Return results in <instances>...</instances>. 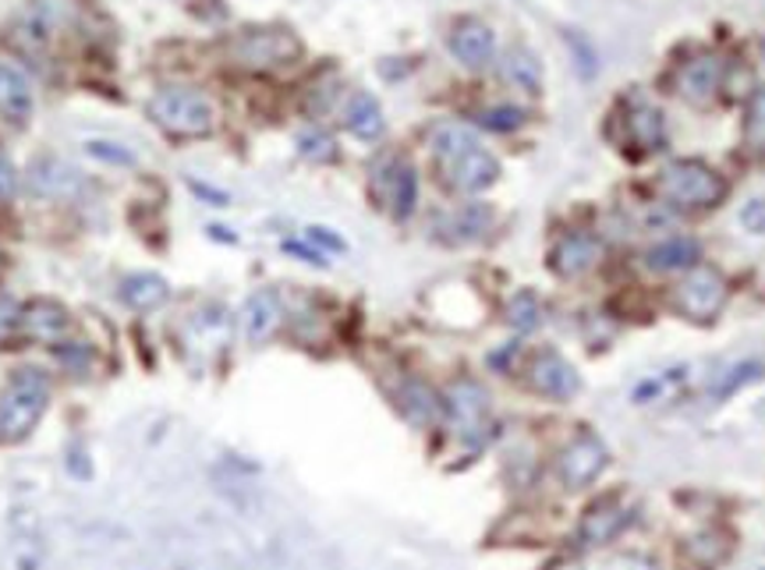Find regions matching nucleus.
<instances>
[{"label": "nucleus", "instance_id": "f257e3e1", "mask_svg": "<svg viewBox=\"0 0 765 570\" xmlns=\"http://www.w3.org/2000/svg\"><path fill=\"white\" fill-rule=\"evenodd\" d=\"M656 189L673 206L705 209V206H720L723 203L726 181L702 160H677L670 166H662Z\"/></svg>", "mask_w": 765, "mask_h": 570}, {"label": "nucleus", "instance_id": "f03ea898", "mask_svg": "<svg viewBox=\"0 0 765 570\" xmlns=\"http://www.w3.org/2000/svg\"><path fill=\"white\" fill-rule=\"evenodd\" d=\"M50 400V383L40 368H22L19 376L11 379V387L0 397V435L4 440H22L46 411Z\"/></svg>", "mask_w": 765, "mask_h": 570}, {"label": "nucleus", "instance_id": "7ed1b4c3", "mask_svg": "<svg viewBox=\"0 0 765 570\" xmlns=\"http://www.w3.org/2000/svg\"><path fill=\"white\" fill-rule=\"evenodd\" d=\"M149 117L170 136H206L213 131V104L199 89L167 86L149 99Z\"/></svg>", "mask_w": 765, "mask_h": 570}, {"label": "nucleus", "instance_id": "20e7f679", "mask_svg": "<svg viewBox=\"0 0 765 570\" xmlns=\"http://www.w3.org/2000/svg\"><path fill=\"white\" fill-rule=\"evenodd\" d=\"M301 57V40L291 29H245L231 40V61L245 72H274Z\"/></svg>", "mask_w": 765, "mask_h": 570}, {"label": "nucleus", "instance_id": "39448f33", "mask_svg": "<svg viewBox=\"0 0 765 570\" xmlns=\"http://www.w3.org/2000/svg\"><path fill=\"white\" fill-rule=\"evenodd\" d=\"M723 301H726V280L723 273L709 270V266L688 270V277L680 280V288H677V305L694 323L712 320V315L723 309Z\"/></svg>", "mask_w": 765, "mask_h": 570}, {"label": "nucleus", "instance_id": "423d86ee", "mask_svg": "<svg viewBox=\"0 0 765 570\" xmlns=\"http://www.w3.org/2000/svg\"><path fill=\"white\" fill-rule=\"evenodd\" d=\"M606 464H609V454H606L603 440H595V435H577L574 443L564 447V454L556 461L560 482H564L567 490H585V485H592L606 472Z\"/></svg>", "mask_w": 765, "mask_h": 570}, {"label": "nucleus", "instance_id": "0eeeda50", "mask_svg": "<svg viewBox=\"0 0 765 570\" xmlns=\"http://www.w3.org/2000/svg\"><path fill=\"white\" fill-rule=\"evenodd\" d=\"M376 195L397 221H407L418 203V174L407 160H383L376 166Z\"/></svg>", "mask_w": 765, "mask_h": 570}, {"label": "nucleus", "instance_id": "6e6552de", "mask_svg": "<svg viewBox=\"0 0 765 570\" xmlns=\"http://www.w3.org/2000/svg\"><path fill=\"white\" fill-rule=\"evenodd\" d=\"M447 415H450L454 429L461 432L465 440H475V435L486 429L489 394L475 379H457L454 387L447 390Z\"/></svg>", "mask_w": 765, "mask_h": 570}, {"label": "nucleus", "instance_id": "1a4fd4ad", "mask_svg": "<svg viewBox=\"0 0 765 570\" xmlns=\"http://www.w3.org/2000/svg\"><path fill=\"white\" fill-rule=\"evenodd\" d=\"M439 166H444V178H447L450 189L468 192V195L486 192L489 184H497V178H500V160L492 157V153H486L482 146H475V149H468V153L457 157V160L439 163Z\"/></svg>", "mask_w": 765, "mask_h": 570}, {"label": "nucleus", "instance_id": "9d476101", "mask_svg": "<svg viewBox=\"0 0 765 570\" xmlns=\"http://www.w3.org/2000/svg\"><path fill=\"white\" fill-rule=\"evenodd\" d=\"M599 238H592L585 230H567L550 251V266L556 277L574 280V277H585L595 262H599Z\"/></svg>", "mask_w": 765, "mask_h": 570}, {"label": "nucleus", "instance_id": "9b49d317", "mask_svg": "<svg viewBox=\"0 0 765 570\" xmlns=\"http://www.w3.org/2000/svg\"><path fill=\"white\" fill-rule=\"evenodd\" d=\"M720 86H723V61L712 57V54L688 61L684 68H680V75H677V93H680V99H688L691 107L712 104L716 93H720Z\"/></svg>", "mask_w": 765, "mask_h": 570}, {"label": "nucleus", "instance_id": "f8f14e48", "mask_svg": "<svg viewBox=\"0 0 765 570\" xmlns=\"http://www.w3.org/2000/svg\"><path fill=\"white\" fill-rule=\"evenodd\" d=\"M450 54L461 61L465 68L479 72L497 57V36H492V29L486 22L465 19V22H457L450 32Z\"/></svg>", "mask_w": 765, "mask_h": 570}, {"label": "nucleus", "instance_id": "ddd939ff", "mask_svg": "<svg viewBox=\"0 0 765 570\" xmlns=\"http://www.w3.org/2000/svg\"><path fill=\"white\" fill-rule=\"evenodd\" d=\"M532 383H535L539 394H546L553 400H571L577 390H582V379H577L574 365L567 358H560L556 351H546V355L535 358Z\"/></svg>", "mask_w": 765, "mask_h": 570}, {"label": "nucleus", "instance_id": "4468645a", "mask_svg": "<svg viewBox=\"0 0 765 570\" xmlns=\"http://www.w3.org/2000/svg\"><path fill=\"white\" fill-rule=\"evenodd\" d=\"M82 178L75 174L72 163H64L57 157H43L29 166V189L46 198H67L78 192Z\"/></svg>", "mask_w": 765, "mask_h": 570}, {"label": "nucleus", "instance_id": "2eb2a0df", "mask_svg": "<svg viewBox=\"0 0 765 570\" xmlns=\"http://www.w3.org/2000/svg\"><path fill=\"white\" fill-rule=\"evenodd\" d=\"M699 259H702V245L694 238H684V234L659 241L645 251V266L656 273H684V270H694Z\"/></svg>", "mask_w": 765, "mask_h": 570}, {"label": "nucleus", "instance_id": "dca6fc26", "mask_svg": "<svg viewBox=\"0 0 765 570\" xmlns=\"http://www.w3.org/2000/svg\"><path fill=\"white\" fill-rule=\"evenodd\" d=\"M280 315H284V305H280V294L277 291H255L245 301V312H242L245 337L252 344H263L269 333L280 326Z\"/></svg>", "mask_w": 765, "mask_h": 570}, {"label": "nucleus", "instance_id": "f3484780", "mask_svg": "<svg viewBox=\"0 0 765 570\" xmlns=\"http://www.w3.org/2000/svg\"><path fill=\"white\" fill-rule=\"evenodd\" d=\"M344 128L351 131L354 139H362V142L380 139L383 128H386V117H383L380 99L372 96V93H354L348 99V107H344Z\"/></svg>", "mask_w": 765, "mask_h": 570}, {"label": "nucleus", "instance_id": "a211bd4d", "mask_svg": "<svg viewBox=\"0 0 765 570\" xmlns=\"http://www.w3.org/2000/svg\"><path fill=\"white\" fill-rule=\"evenodd\" d=\"M0 114L8 121H29L32 114V86L11 64H0Z\"/></svg>", "mask_w": 765, "mask_h": 570}, {"label": "nucleus", "instance_id": "6ab92c4d", "mask_svg": "<svg viewBox=\"0 0 765 570\" xmlns=\"http://www.w3.org/2000/svg\"><path fill=\"white\" fill-rule=\"evenodd\" d=\"M19 326L36 341H61L67 333V312L57 301H32L29 309H22Z\"/></svg>", "mask_w": 765, "mask_h": 570}, {"label": "nucleus", "instance_id": "aec40b11", "mask_svg": "<svg viewBox=\"0 0 765 570\" xmlns=\"http://www.w3.org/2000/svg\"><path fill=\"white\" fill-rule=\"evenodd\" d=\"M627 521H631V514H627L624 507H617V503H599V507H592V510L585 514V521H582V542H585V546H603V542H609V539H617Z\"/></svg>", "mask_w": 765, "mask_h": 570}, {"label": "nucleus", "instance_id": "412c9836", "mask_svg": "<svg viewBox=\"0 0 765 570\" xmlns=\"http://www.w3.org/2000/svg\"><path fill=\"white\" fill-rule=\"evenodd\" d=\"M429 146H433V153H436L439 163H450V160H457L461 153H468V149L479 146V139H475V131H471L468 125L444 121V125L433 128Z\"/></svg>", "mask_w": 765, "mask_h": 570}, {"label": "nucleus", "instance_id": "4be33fe9", "mask_svg": "<svg viewBox=\"0 0 765 570\" xmlns=\"http://www.w3.org/2000/svg\"><path fill=\"white\" fill-rule=\"evenodd\" d=\"M397 400H401V411L412 418L415 426H429L439 418V411H444V400L425 387V383H404Z\"/></svg>", "mask_w": 765, "mask_h": 570}, {"label": "nucleus", "instance_id": "5701e85b", "mask_svg": "<svg viewBox=\"0 0 765 570\" xmlns=\"http://www.w3.org/2000/svg\"><path fill=\"white\" fill-rule=\"evenodd\" d=\"M78 19V4L75 0H32L29 11V25L40 32V36H50L64 25H72Z\"/></svg>", "mask_w": 765, "mask_h": 570}, {"label": "nucleus", "instance_id": "b1692460", "mask_svg": "<svg viewBox=\"0 0 765 570\" xmlns=\"http://www.w3.org/2000/svg\"><path fill=\"white\" fill-rule=\"evenodd\" d=\"M121 294H125V301H128L131 309H142L146 312V309H157L160 301H167L170 288H167V280L157 277V273H135V277L125 280Z\"/></svg>", "mask_w": 765, "mask_h": 570}, {"label": "nucleus", "instance_id": "393cba45", "mask_svg": "<svg viewBox=\"0 0 765 570\" xmlns=\"http://www.w3.org/2000/svg\"><path fill=\"white\" fill-rule=\"evenodd\" d=\"M627 131H631L635 146L662 149V142H667V117H662V110H656V107H638L631 114V121H627Z\"/></svg>", "mask_w": 765, "mask_h": 570}, {"label": "nucleus", "instance_id": "a878e982", "mask_svg": "<svg viewBox=\"0 0 765 570\" xmlns=\"http://www.w3.org/2000/svg\"><path fill=\"white\" fill-rule=\"evenodd\" d=\"M503 75L507 82H514L518 89L524 93H539L542 89V64L535 61L532 50H510V54L503 57Z\"/></svg>", "mask_w": 765, "mask_h": 570}, {"label": "nucleus", "instance_id": "bb28decb", "mask_svg": "<svg viewBox=\"0 0 765 570\" xmlns=\"http://www.w3.org/2000/svg\"><path fill=\"white\" fill-rule=\"evenodd\" d=\"M492 224V209L482 206V203H471L465 209H457L450 216V241H475V238H482V234L489 230Z\"/></svg>", "mask_w": 765, "mask_h": 570}, {"label": "nucleus", "instance_id": "cd10ccee", "mask_svg": "<svg viewBox=\"0 0 765 570\" xmlns=\"http://www.w3.org/2000/svg\"><path fill=\"white\" fill-rule=\"evenodd\" d=\"M507 323L518 333H529L542 323V301L532 291H518L507 305Z\"/></svg>", "mask_w": 765, "mask_h": 570}, {"label": "nucleus", "instance_id": "c85d7f7f", "mask_svg": "<svg viewBox=\"0 0 765 570\" xmlns=\"http://www.w3.org/2000/svg\"><path fill=\"white\" fill-rule=\"evenodd\" d=\"M479 125L482 128H489V131H514V128H521L524 125V110L521 107H489V110H482L479 114Z\"/></svg>", "mask_w": 765, "mask_h": 570}, {"label": "nucleus", "instance_id": "c756f323", "mask_svg": "<svg viewBox=\"0 0 765 570\" xmlns=\"http://www.w3.org/2000/svg\"><path fill=\"white\" fill-rule=\"evenodd\" d=\"M301 153L309 160H330L333 157V139L322 136V131H305V136L298 139Z\"/></svg>", "mask_w": 765, "mask_h": 570}, {"label": "nucleus", "instance_id": "7c9ffc66", "mask_svg": "<svg viewBox=\"0 0 765 570\" xmlns=\"http://www.w3.org/2000/svg\"><path fill=\"white\" fill-rule=\"evenodd\" d=\"M747 136L752 142H765V89H758L752 107H747Z\"/></svg>", "mask_w": 765, "mask_h": 570}, {"label": "nucleus", "instance_id": "2f4dec72", "mask_svg": "<svg viewBox=\"0 0 765 570\" xmlns=\"http://www.w3.org/2000/svg\"><path fill=\"white\" fill-rule=\"evenodd\" d=\"M741 224L752 234H765V198H752V203L741 209Z\"/></svg>", "mask_w": 765, "mask_h": 570}, {"label": "nucleus", "instance_id": "473e14b6", "mask_svg": "<svg viewBox=\"0 0 765 570\" xmlns=\"http://www.w3.org/2000/svg\"><path fill=\"white\" fill-rule=\"evenodd\" d=\"M14 189H19V171H14V163L0 153V198H11Z\"/></svg>", "mask_w": 765, "mask_h": 570}, {"label": "nucleus", "instance_id": "72a5a7b5", "mask_svg": "<svg viewBox=\"0 0 765 570\" xmlns=\"http://www.w3.org/2000/svg\"><path fill=\"white\" fill-rule=\"evenodd\" d=\"M19 323H22V309L14 305V301L4 298V301H0V341H4Z\"/></svg>", "mask_w": 765, "mask_h": 570}, {"label": "nucleus", "instance_id": "f704fd0d", "mask_svg": "<svg viewBox=\"0 0 765 570\" xmlns=\"http://www.w3.org/2000/svg\"><path fill=\"white\" fill-rule=\"evenodd\" d=\"M567 43L577 50V57H582V61H577V64H582V72L585 75H592V61H595V54H592V46L582 40V36H577V32H567Z\"/></svg>", "mask_w": 765, "mask_h": 570}, {"label": "nucleus", "instance_id": "c9c22d12", "mask_svg": "<svg viewBox=\"0 0 765 570\" xmlns=\"http://www.w3.org/2000/svg\"><path fill=\"white\" fill-rule=\"evenodd\" d=\"M309 241H312V245H322V248H330V251H344V241H340L337 234H330L327 227H309Z\"/></svg>", "mask_w": 765, "mask_h": 570}, {"label": "nucleus", "instance_id": "e433bc0d", "mask_svg": "<svg viewBox=\"0 0 765 570\" xmlns=\"http://www.w3.org/2000/svg\"><path fill=\"white\" fill-rule=\"evenodd\" d=\"M284 251H291V256H301V262H312V266H327V259H322L319 248H305L298 241H284Z\"/></svg>", "mask_w": 765, "mask_h": 570}, {"label": "nucleus", "instance_id": "4c0bfd02", "mask_svg": "<svg viewBox=\"0 0 765 570\" xmlns=\"http://www.w3.org/2000/svg\"><path fill=\"white\" fill-rule=\"evenodd\" d=\"M762 57H765V43H762Z\"/></svg>", "mask_w": 765, "mask_h": 570}]
</instances>
